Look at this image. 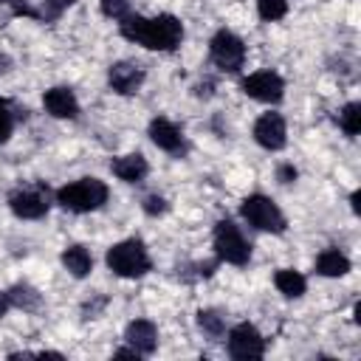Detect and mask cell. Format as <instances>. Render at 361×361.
I'll return each mask as SVG.
<instances>
[{"label":"cell","mask_w":361,"mask_h":361,"mask_svg":"<svg viewBox=\"0 0 361 361\" xmlns=\"http://www.w3.org/2000/svg\"><path fill=\"white\" fill-rule=\"evenodd\" d=\"M8 65H11V62H8V56H0V73H3V71H8Z\"/></svg>","instance_id":"obj_34"},{"label":"cell","mask_w":361,"mask_h":361,"mask_svg":"<svg viewBox=\"0 0 361 361\" xmlns=\"http://www.w3.org/2000/svg\"><path fill=\"white\" fill-rule=\"evenodd\" d=\"M118 31L124 39L138 42L149 51H175L183 39V25L175 14H158V17H141L127 14L118 20Z\"/></svg>","instance_id":"obj_1"},{"label":"cell","mask_w":361,"mask_h":361,"mask_svg":"<svg viewBox=\"0 0 361 361\" xmlns=\"http://www.w3.org/2000/svg\"><path fill=\"white\" fill-rule=\"evenodd\" d=\"M240 214H243V220L248 223V226H254V228H259V231H271V234H282L285 231V214H282V209L268 197V195H248L245 200H243V206H240Z\"/></svg>","instance_id":"obj_4"},{"label":"cell","mask_w":361,"mask_h":361,"mask_svg":"<svg viewBox=\"0 0 361 361\" xmlns=\"http://www.w3.org/2000/svg\"><path fill=\"white\" fill-rule=\"evenodd\" d=\"M107 183L99 178H79L62 189H56V203L73 214H85V212H96L107 203Z\"/></svg>","instance_id":"obj_2"},{"label":"cell","mask_w":361,"mask_h":361,"mask_svg":"<svg viewBox=\"0 0 361 361\" xmlns=\"http://www.w3.org/2000/svg\"><path fill=\"white\" fill-rule=\"evenodd\" d=\"M338 127L347 135H358L361 133V104L358 102H347L338 113Z\"/></svg>","instance_id":"obj_20"},{"label":"cell","mask_w":361,"mask_h":361,"mask_svg":"<svg viewBox=\"0 0 361 361\" xmlns=\"http://www.w3.org/2000/svg\"><path fill=\"white\" fill-rule=\"evenodd\" d=\"M214 251H217V259L228 265H245L251 259V243L228 217L217 220L214 226Z\"/></svg>","instance_id":"obj_5"},{"label":"cell","mask_w":361,"mask_h":361,"mask_svg":"<svg viewBox=\"0 0 361 361\" xmlns=\"http://www.w3.org/2000/svg\"><path fill=\"white\" fill-rule=\"evenodd\" d=\"M8 209L23 217V220H39L48 214L51 203H48V189L45 186H34V189H17L8 195Z\"/></svg>","instance_id":"obj_9"},{"label":"cell","mask_w":361,"mask_h":361,"mask_svg":"<svg viewBox=\"0 0 361 361\" xmlns=\"http://www.w3.org/2000/svg\"><path fill=\"white\" fill-rule=\"evenodd\" d=\"M212 82H200V85H195V96H203V99H209L212 96Z\"/></svg>","instance_id":"obj_30"},{"label":"cell","mask_w":361,"mask_h":361,"mask_svg":"<svg viewBox=\"0 0 361 361\" xmlns=\"http://www.w3.org/2000/svg\"><path fill=\"white\" fill-rule=\"evenodd\" d=\"M0 3H6V6L11 8V14H14V17H39V14H37V8H31V6H28V0H0Z\"/></svg>","instance_id":"obj_26"},{"label":"cell","mask_w":361,"mask_h":361,"mask_svg":"<svg viewBox=\"0 0 361 361\" xmlns=\"http://www.w3.org/2000/svg\"><path fill=\"white\" fill-rule=\"evenodd\" d=\"M6 296H8V305H11V307H20V310H37V307L42 305L39 290L31 288V285H25V282L11 285V288L6 290Z\"/></svg>","instance_id":"obj_19"},{"label":"cell","mask_w":361,"mask_h":361,"mask_svg":"<svg viewBox=\"0 0 361 361\" xmlns=\"http://www.w3.org/2000/svg\"><path fill=\"white\" fill-rule=\"evenodd\" d=\"M144 79H147L144 68L135 65V62H127V59L113 62L110 71H107V85H110V90H116V93H121V96L138 93V87L144 85Z\"/></svg>","instance_id":"obj_10"},{"label":"cell","mask_w":361,"mask_h":361,"mask_svg":"<svg viewBox=\"0 0 361 361\" xmlns=\"http://www.w3.org/2000/svg\"><path fill=\"white\" fill-rule=\"evenodd\" d=\"M228 355L237 361H251V358H262L265 355V338L259 336V330L248 322H240L228 330Z\"/></svg>","instance_id":"obj_7"},{"label":"cell","mask_w":361,"mask_h":361,"mask_svg":"<svg viewBox=\"0 0 361 361\" xmlns=\"http://www.w3.org/2000/svg\"><path fill=\"white\" fill-rule=\"evenodd\" d=\"M42 107H45L54 118H76V116H79V102H76L73 90H71V87H62V85L45 90Z\"/></svg>","instance_id":"obj_14"},{"label":"cell","mask_w":361,"mask_h":361,"mask_svg":"<svg viewBox=\"0 0 361 361\" xmlns=\"http://www.w3.org/2000/svg\"><path fill=\"white\" fill-rule=\"evenodd\" d=\"M358 197H361L358 192H353V195H350V203H353V212H355V214H358Z\"/></svg>","instance_id":"obj_33"},{"label":"cell","mask_w":361,"mask_h":361,"mask_svg":"<svg viewBox=\"0 0 361 361\" xmlns=\"http://www.w3.org/2000/svg\"><path fill=\"white\" fill-rule=\"evenodd\" d=\"M8 307H11V305H8V296H6V290H0V316H6Z\"/></svg>","instance_id":"obj_32"},{"label":"cell","mask_w":361,"mask_h":361,"mask_svg":"<svg viewBox=\"0 0 361 361\" xmlns=\"http://www.w3.org/2000/svg\"><path fill=\"white\" fill-rule=\"evenodd\" d=\"M209 56H212V62H214L220 71L237 73V71L243 68V62H245V45H243V39H240L237 34L220 28V31L212 37V42H209Z\"/></svg>","instance_id":"obj_6"},{"label":"cell","mask_w":361,"mask_h":361,"mask_svg":"<svg viewBox=\"0 0 361 361\" xmlns=\"http://www.w3.org/2000/svg\"><path fill=\"white\" fill-rule=\"evenodd\" d=\"M76 0H45V6H48V17H56V14H62L68 6H73Z\"/></svg>","instance_id":"obj_28"},{"label":"cell","mask_w":361,"mask_h":361,"mask_svg":"<svg viewBox=\"0 0 361 361\" xmlns=\"http://www.w3.org/2000/svg\"><path fill=\"white\" fill-rule=\"evenodd\" d=\"M59 259H62L65 271H68L71 276H76V279H85V276L93 271V257H90V251H87L85 245H68Z\"/></svg>","instance_id":"obj_16"},{"label":"cell","mask_w":361,"mask_h":361,"mask_svg":"<svg viewBox=\"0 0 361 361\" xmlns=\"http://www.w3.org/2000/svg\"><path fill=\"white\" fill-rule=\"evenodd\" d=\"M316 274H322V276H344V274H350V259L338 248H324L316 257Z\"/></svg>","instance_id":"obj_17"},{"label":"cell","mask_w":361,"mask_h":361,"mask_svg":"<svg viewBox=\"0 0 361 361\" xmlns=\"http://www.w3.org/2000/svg\"><path fill=\"white\" fill-rule=\"evenodd\" d=\"M254 141L262 147V149H282L285 141H288V127H285V118L279 113H265L257 118L254 124Z\"/></svg>","instance_id":"obj_11"},{"label":"cell","mask_w":361,"mask_h":361,"mask_svg":"<svg viewBox=\"0 0 361 361\" xmlns=\"http://www.w3.org/2000/svg\"><path fill=\"white\" fill-rule=\"evenodd\" d=\"M197 327L212 338H220L226 333V322L217 310H197Z\"/></svg>","instance_id":"obj_21"},{"label":"cell","mask_w":361,"mask_h":361,"mask_svg":"<svg viewBox=\"0 0 361 361\" xmlns=\"http://www.w3.org/2000/svg\"><path fill=\"white\" fill-rule=\"evenodd\" d=\"M257 11L265 23L282 20L288 14V0H257Z\"/></svg>","instance_id":"obj_22"},{"label":"cell","mask_w":361,"mask_h":361,"mask_svg":"<svg viewBox=\"0 0 361 361\" xmlns=\"http://www.w3.org/2000/svg\"><path fill=\"white\" fill-rule=\"evenodd\" d=\"M276 180H279V183H293V180H296V166H293V164H282V166L276 169Z\"/></svg>","instance_id":"obj_27"},{"label":"cell","mask_w":361,"mask_h":361,"mask_svg":"<svg viewBox=\"0 0 361 361\" xmlns=\"http://www.w3.org/2000/svg\"><path fill=\"white\" fill-rule=\"evenodd\" d=\"M113 355H116V358H138V353H135L133 347H130V350H116Z\"/></svg>","instance_id":"obj_31"},{"label":"cell","mask_w":361,"mask_h":361,"mask_svg":"<svg viewBox=\"0 0 361 361\" xmlns=\"http://www.w3.org/2000/svg\"><path fill=\"white\" fill-rule=\"evenodd\" d=\"M149 138H152V144H155L158 149L172 152V155H180V152L186 149L180 127H178L175 121L164 118V116H155V118L149 121Z\"/></svg>","instance_id":"obj_12"},{"label":"cell","mask_w":361,"mask_h":361,"mask_svg":"<svg viewBox=\"0 0 361 361\" xmlns=\"http://www.w3.org/2000/svg\"><path fill=\"white\" fill-rule=\"evenodd\" d=\"M124 338L130 341V347L138 353V355H152L158 350V327L149 322V319H135L127 324L124 330Z\"/></svg>","instance_id":"obj_13"},{"label":"cell","mask_w":361,"mask_h":361,"mask_svg":"<svg viewBox=\"0 0 361 361\" xmlns=\"http://www.w3.org/2000/svg\"><path fill=\"white\" fill-rule=\"evenodd\" d=\"M243 93L248 99H257V102H265V104H276L282 96H285V82L279 73L274 71H257V73H248L243 82H240Z\"/></svg>","instance_id":"obj_8"},{"label":"cell","mask_w":361,"mask_h":361,"mask_svg":"<svg viewBox=\"0 0 361 361\" xmlns=\"http://www.w3.org/2000/svg\"><path fill=\"white\" fill-rule=\"evenodd\" d=\"M102 14L110 20H121L130 14V0H102Z\"/></svg>","instance_id":"obj_24"},{"label":"cell","mask_w":361,"mask_h":361,"mask_svg":"<svg viewBox=\"0 0 361 361\" xmlns=\"http://www.w3.org/2000/svg\"><path fill=\"white\" fill-rule=\"evenodd\" d=\"M141 206H144V212H147L149 217H158V214H166V212H169V203H166L161 195H147Z\"/></svg>","instance_id":"obj_25"},{"label":"cell","mask_w":361,"mask_h":361,"mask_svg":"<svg viewBox=\"0 0 361 361\" xmlns=\"http://www.w3.org/2000/svg\"><path fill=\"white\" fill-rule=\"evenodd\" d=\"M104 305H107V299H104V296H99L96 302H87V305L82 307V313H85V319H96V313H99V310H102Z\"/></svg>","instance_id":"obj_29"},{"label":"cell","mask_w":361,"mask_h":361,"mask_svg":"<svg viewBox=\"0 0 361 361\" xmlns=\"http://www.w3.org/2000/svg\"><path fill=\"white\" fill-rule=\"evenodd\" d=\"M274 285H276V290H279L282 296H288V299H296V296H302V293L307 290V279H305L296 268H279V271L274 274Z\"/></svg>","instance_id":"obj_18"},{"label":"cell","mask_w":361,"mask_h":361,"mask_svg":"<svg viewBox=\"0 0 361 361\" xmlns=\"http://www.w3.org/2000/svg\"><path fill=\"white\" fill-rule=\"evenodd\" d=\"M11 130H14V113H11V104H8V99H0V144L8 141Z\"/></svg>","instance_id":"obj_23"},{"label":"cell","mask_w":361,"mask_h":361,"mask_svg":"<svg viewBox=\"0 0 361 361\" xmlns=\"http://www.w3.org/2000/svg\"><path fill=\"white\" fill-rule=\"evenodd\" d=\"M104 262H107V268H110L116 276H124V279H138V276H144V274L152 268L144 243L135 240V237L110 245Z\"/></svg>","instance_id":"obj_3"},{"label":"cell","mask_w":361,"mask_h":361,"mask_svg":"<svg viewBox=\"0 0 361 361\" xmlns=\"http://www.w3.org/2000/svg\"><path fill=\"white\" fill-rule=\"evenodd\" d=\"M110 169H113V175H116L118 180H124V183H138V180L147 178L149 164H147V158H144L141 152H127V155L116 158V161L110 164Z\"/></svg>","instance_id":"obj_15"}]
</instances>
